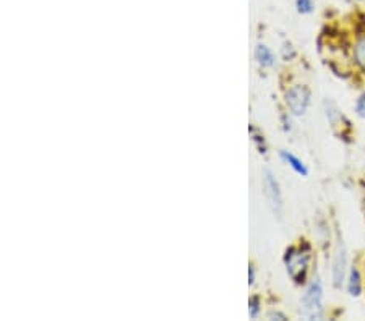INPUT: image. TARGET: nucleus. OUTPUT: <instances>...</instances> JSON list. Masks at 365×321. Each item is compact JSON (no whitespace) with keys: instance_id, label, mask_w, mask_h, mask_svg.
<instances>
[{"instance_id":"obj_1","label":"nucleus","mask_w":365,"mask_h":321,"mask_svg":"<svg viewBox=\"0 0 365 321\" xmlns=\"http://www.w3.org/2000/svg\"><path fill=\"white\" fill-rule=\"evenodd\" d=\"M314 252L309 242L302 241L299 245H291L284 253V266L289 278L297 285H305L310 279V266Z\"/></svg>"},{"instance_id":"obj_2","label":"nucleus","mask_w":365,"mask_h":321,"mask_svg":"<svg viewBox=\"0 0 365 321\" xmlns=\"http://www.w3.org/2000/svg\"><path fill=\"white\" fill-rule=\"evenodd\" d=\"M299 315L305 320H323L325 305H323V283L319 273H314L305 284L304 294L300 297Z\"/></svg>"},{"instance_id":"obj_3","label":"nucleus","mask_w":365,"mask_h":321,"mask_svg":"<svg viewBox=\"0 0 365 321\" xmlns=\"http://www.w3.org/2000/svg\"><path fill=\"white\" fill-rule=\"evenodd\" d=\"M284 102L291 115L294 117L305 115L312 102L310 88L302 83H296L289 86L284 93Z\"/></svg>"},{"instance_id":"obj_4","label":"nucleus","mask_w":365,"mask_h":321,"mask_svg":"<svg viewBox=\"0 0 365 321\" xmlns=\"http://www.w3.org/2000/svg\"><path fill=\"white\" fill-rule=\"evenodd\" d=\"M347 271H349V263H347V250L343 242V238L338 237L336 247L333 252V261H331V283L333 288L341 290L346 285Z\"/></svg>"},{"instance_id":"obj_5","label":"nucleus","mask_w":365,"mask_h":321,"mask_svg":"<svg viewBox=\"0 0 365 321\" xmlns=\"http://www.w3.org/2000/svg\"><path fill=\"white\" fill-rule=\"evenodd\" d=\"M263 185H264V195H267V200L272 206L273 213L281 216L282 213V194L278 179L274 177V174L267 169L263 172Z\"/></svg>"},{"instance_id":"obj_6","label":"nucleus","mask_w":365,"mask_h":321,"mask_svg":"<svg viewBox=\"0 0 365 321\" xmlns=\"http://www.w3.org/2000/svg\"><path fill=\"white\" fill-rule=\"evenodd\" d=\"M346 290L351 297H361L364 294L365 289V279L362 276L361 270H359L357 265L349 266V271H347V278H346Z\"/></svg>"},{"instance_id":"obj_7","label":"nucleus","mask_w":365,"mask_h":321,"mask_svg":"<svg viewBox=\"0 0 365 321\" xmlns=\"http://www.w3.org/2000/svg\"><path fill=\"white\" fill-rule=\"evenodd\" d=\"M351 58L359 73H362L365 77V29L357 34L354 43H352Z\"/></svg>"},{"instance_id":"obj_8","label":"nucleus","mask_w":365,"mask_h":321,"mask_svg":"<svg viewBox=\"0 0 365 321\" xmlns=\"http://www.w3.org/2000/svg\"><path fill=\"white\" fill-rule=\"evenodd\" d=\"M279 157H281V159L284 161L286 164L289 166L296 174L302 175V177H307V175H309L307 166H305L304 161L299 159V157H297L296 154H292V153H289V151H286V149H281V151H279Z\"/></svg>"},{"instance_id":"obj_9","label":"nucleus","mask_w":365,"mask_h":321,"mask_svg":"<svg viewBox=\"0 0 365 321\" xmlns=\"http://www.w3.org/2000/svg\"><path fill=\"white\" fill-rule=\"evenodd\" d=\"M255 58L258 60V63H260V65L264 68H272L276 63V57L272 52V49L267 48L264 44H258L255 48Z\"/></svg>"},{"instance_id":"obj_10","label":"nucleus","mask_w":365,"mask_h":321,"mask_svg":"<svg viewBox=\"0 0 365 321\" xmlns=\"http://www.w3.org/2000/svg\"><path fill=\"white\" fill-rule=\"evenodd\" d=\"M296 9L300 15H309L314 11V0H296Z\"/></svg>"},{"instance_id":"obj_11","label":"nucleus","mask_w":365,"mask_h":321,"mask_svg":"<svg viewBox=\"0 0 365 321\" xmlns=\"http://www.w3.org/2000/svg\"><path fill=\"white\" fill-rule=\"evenodd\" d=\"M354 110H356L357 117L365 119V91L357 96L356 102H354Z\"/></svg>"},{"instance_id":"obj_12","label":"nucleus","mask_w":365,"mask_h":321,"mask_svg":"<svg viewBox=\"0 0 365 321\" xmlns=\"http://www.w3.org/2000/svg\"><path fill=\"white\" fill-rule=\"evenodd\" d=\"M249 313H250V318H253V320L260 317V299H258V297H252L250 299Z\"/></svg>"},{"instance_id":"obj_13","label":"nucleus","mask_w":365,"mask_h":321,"mask_svg":"<svg viewBox=\"0 0 365 321\" xmlns=\"http://www.w3.org/2000/svg\"><path fill=\"white\" fill-rule=\"evenodd\" d=\"M253 283H255V268L249 266V284L252 285Z\"/></svg>"},{"instance_id":"obj_14","label":"nucleus","mask_w":365,"mask_h":321,"mask_svg":"<svg viewBox=\"0 0 365 321\" xmlns=\"http://www.w3.org/2000/svg\"><path fill=\"white\" fill-rule=\"evenodd\" d=\"M273 318H279V320H286V315H282V313H269L268 315V320H273Z\"/></svg>"},{"instance_id":"obj_15","label":"nucleus","mask_w":365,"mask_h":321,"mask_svg":"<svg viewBox=\"0 0 365 321\" xmlns=\"http://www.w3.org/2000/svg\"><path fill=\"white\" fill-rule=\"evenodd\" d=\"M349 2H361V0H349Z\"/></svg>"}]
</instances>
